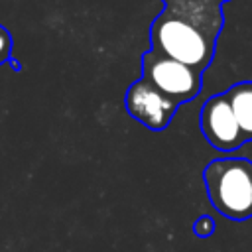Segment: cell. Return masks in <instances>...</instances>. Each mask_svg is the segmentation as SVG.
<instances>
[{
  "instance_id": "2",
  "label": "cell",
  "mask_w": 252,
  "mask_h": 252,
  "mask_svg": "<svg viewBox=\"0 0 252 252\" xmlns=\"http://www.w3.org/2000/svg\"><path fill=\"white\" fill-rule=\"evenodd\" d=\"M203 181L211 205L230 220L252 219V161L219 158L205 165Z\"/></svg>"
},
{
  "instance_id": "1",
  "label": "cell",
  "mask_w": 252,
  "mask_h": 252,
  "mask_svg": "<svg viewBox=\"0 0 252 252\" xmlns=\"http://www.w3.org/2000/svg\"><path fill=\"white\" fill-rule=\"evenodd\" d=\"M163 10L150 26V49L201 73L211 65L224 14L215 0H161Z\"/></svg>"
},
{
  "instance_id": "5",
  "label": "cell",
  "mask_w": 252,
  "mask_h": 252,
  "mask_svg": "<svg viewBox=\"0 0 252 252\" xmlns=\"http://www.w3.org/2000/svg\"><path fill=\"white\" fill-rule=\"evenodd\" d=\"M199 126L205 140L219 152H234L244 144L242 130L224 93L213 94L205 100L199 116Z\"/></svg>"
},
{
  "instance_id": "4",
  "label": "cell",
  "mask_w": 252,
  "mask_h": 252,
  "mask_svg": "<svg viewBox=\"0 0 252 252\" xmlns=\"http://www.w3.org/2000/svg\"><path fill=\"white\" fill-rule=\"evenodd\" d=\"M124 108L136 122H140L148 130L161 132L173 120L179 104L159 89H156L150 81L140 77L126 89Z\"/></svg>"
},
{
  "instance_id": "6",
  "label": "cell",
  "mask_w": 252,
  "mask_h": 252,
  "mask_svg": "<svg viewBox=\"0 0 252 252\" xmlns=\"http://www.w3.org/2000/svg\"><path fill=\"white\" fill-rule=\"evenodd\" d=\"M244 142H252V81H240L224 91Z\"/></svg>"
},
{
  "instance_id": "8",
  "label": "cell",
  "mask_w": 252,
  "mask_h": 252,
  "mask_svg": "<svg viewBox=\"0 0 252 252\" xmlns=\"http://www.w3.org/2000/svg\"><path fill=\"white\" fill-rule=\"evenodd\" d=\"M12 47H14V39L12 33L0 24V65L8 63L12 57Z\"/></svg>"
},
{
  "instance_id": "10",
  "label": "cell",
  "mask_w": 252,
  "mask_h": 252,
  "mask_svg": "<svg viewBox=\"0 0 252 252\" xmlns=\"http://www.w3.org/2000/svg\"><path fill=\"white\" fill-rule=\"evenodd\" d=\"M215 2H219V4H220V6H222V4H224V2H230V0H215Z\"/></svg>"
},
{
  "instance_id": "3",
  "label": "cell",
  "mask_w": 252,
  "mask_h": 252,
  "mask_svg": "<svg viewBox=\"0 0 252 252\" xmlns=\"http://www.w3.org/2000/svg\"><path fill=\"white\" fill-rule=\"evenodd\" d=\"M140 65H142V77L150 81L156 89H159L163 94L173 98L179 106L193 100L201 93L203 73L177 59L148 49L142 53Z\"/></svg>"
},
{
  "instance_id": "7",
  "label": "cell",
  "mask_w": 252,
  "mask_h": 252,
  "mask_svg": "<svg viewBox=\"0 0 252 252\" xmlns=\"http://www.w3.org/2000/svg\"><path fill=\"white\" fill-rule=\"evenodd\" d=\"M215 228H217V222H215V219H213L211 215H201V217L193 222V234L199 236V238L211 236V234L215 232Z\"/></svg>"
},
{
  "instance_id": "9",
  "label": "cell",
  "mask_w": 252,
  "mask_h": 252,
  "mask_svg": "<svg viewBox=\"0 0 252 252\" xmlns=\"http://www.w3.org/2000/svg\"><path fill=\"white\" fill-rule=\"evenodd\" d=\"M8 63H10V67H12V69H14L16 73H20V71H22V65H20V61H18V59H16L14 55L10 57V61H8Z\"/></svg>"
}]
</instances>
